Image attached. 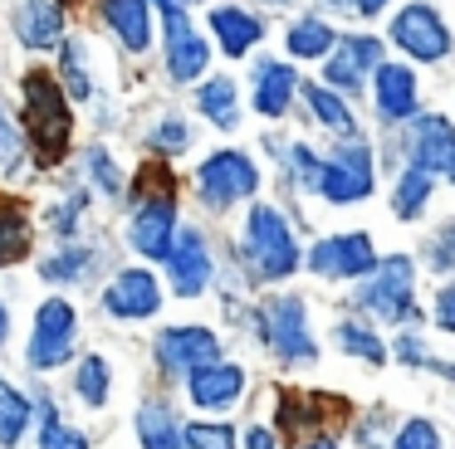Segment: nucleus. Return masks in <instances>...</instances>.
Here are the masks:
<instances>
[{"label": "nucleus", "instance_id": "f257e3e1", "mask_svg": "<svg viewBox=\"0 0 455 449\" xmlns=\"http://www.w3.org/2000/svg\"><path fill=\"white\" fill-rule=\"evenodd\" d=\"M25 137H30L40 166H60L69 156V142H74L69 93L50 74H40V68L25 74Z\"/></svg>", "mask_w": 455, "mask_h": 449}, {"label": "nucleus", "instance_id": "f03ea898", "mask_svg": "<svg viewBox=\"0 0 455 449\" xmlns=\"http://www.w3.org/2000/svg\"><path fill=\"white\" fill-rule=\"evenodd\" d=\"M172 234H177V185L167 166H148L138 191V215H132V249L142 259H167Z\"/></svg>", "mask_w": 455, "mask_h": 449}, {"label": "nucleus", "instance_id": "7ed1b4c3", "mask_svg": "<svg viewBox=\"0 0 455 449\" xmlns=\"http://www.w3.org/2000/svg\"><path fill=\"white\" fill-rule=\"evenodd\" d=\"M245 259L255 264L259 279H289L299 269V244L289 234L284 215L275 205H255L250 210V230H245Z\"/></svg>", "mask_w": 455, "mask_h": 449}, {"label": "nucleus", "instance_id": "20e7f679", "mask_svg": "<svg viewBox=\"0 0 455 449\" xmlns=\"http://www.w3.org/2000/svg\"><path fill=\"white\" fill-rule=\"evenodd\" d=\"M74 332H79V312L69 298H44L35 312V337H30V366L50 371L74 357Z\"/></svg>", "mask_w": 455, "mask_h": 449}, {"label": "nucleus", "instance_id": "39448f33", "mask_svg": "<svg viewBox=\"0 0 455 449\" xmlns=\"http://www.w3.org/2000/svg\"><path fill=\"white\" fill-rule=\"evenodd\" d=\"M357 303H363L367 312H377V318H387V322H406L411 318V259H406V254L377 259L372 279L357 293Z\"/></svg>", "mask_w": 455, "mask_h": 449}, {"label": "nucleus", "instance_id": "423d86ee", "mask_svg": "<svg viewBox=\"0 0 455 449\" xmlns=\"http://www.w3.org/2000/svg\"><path fill=\"white\" fill-rule=\"evenodd\" d=\"M255 185H259V171H255V161H250V156H240V152H216V156H206V161H201V171H196L201 201L216 205V210H226V205L255 195Z\"/></svg>", "mask_w": 455, "mask_h": 449}, {"label": "nucleus", "instance_id": "0eeeda50", "mask_svg": "<svg viewBox=\"0 0 455 449\" xmlns=\"http://www.w3.org/2000/svg\"><path fill=\"white\" fill-rule=\"evenodd\" d=\"M318 191H323L333 205L367 201V191H372V156H367V146L357 142V137H343L338 152H333V161H323Z\"/></svg>", "mask_w": 455, "mask_h": 449}, {"label": "nucleus", "instance_id": "6e6552de", "mask_svg": "<svg viewBox=\"0 0 455 449\" xmlns=\"http://www.w3.org/2000/svg\"><path fill=\"white\" fill-rule=\"evenodd\" d=\"M392 39L421 64H435V59L451 54V29H445V20L431 5H406L392 20Z\"/></svg>", "mask_w": 455, "mask_h": 449}, {"label": "nucleus", "instance_id": "1a4fd4ad", "mask_svg": "<svg viewBox=\"0 0 455 449\" xmlns=\"http://www.w3.org/2000/svg\"><path fill=\"white\" fill-rule=\"evenodd\" d=\"M157 10H162V25H167V68H172V78H177V83H191V78L211 64V44L187 20V5H157Z\"/></svg>", "mask_w": 455, "mask_h": 449}, {"label": "nucleus", "instance_id": "9d476101", "mask_svg": "<svg viewBox=\"0 0 455 449\" xmlns=\"http://www.w3.org/2000/svg\"><path fill=\"white\" fill-rule=\"evenodd\" d=\"M152 351H157V366L167 371V376H187L201 361L220 357V342H216V332H206V327H167V332H157V347Z\"/></svg>", "mask_w": 455, "mask_h": 449}, {"label": "nucleus", "instance_id": "9b49d317", "mask_svg": "<svg viewBox=\"0 0 455 449\" xmlns=\"http://www.w3.org/2000/svg\"><path fill=\"white\" fill-rule=\"evenodd\" d=\"M377 254L367 234H333V240H318L308 254V269L323 273V279H363L372 273Z\"/></svg>", "mask_w": 455, "mask_h": 449}, {"label": "nucleus", "instance_id": "f8f14e48", "mask_svg": "<svg viewBox=\"0 0 455 449\" xmlns=\"http://www.w3.org/2000/svg\"><path fill=\"white\" fill-rule=\"evenodd\" d=\"M269 342L284 361H314L318 347L308 337V322H304V298L284 293V298L269 303Z\"/></svg>", "mask_w": 455, "mask_h": 449}, {"label": "nucleus", "instance_id": "ddd939ff", "mask_svg": "<svg viewBox=\"0 0 455 449\" xmlns=\"http://www.w3.org/2000/svg\"><path fill=\"white\" fill-rule=\"evenodd\" d=\"M167 269H172V288H177L181 298L206 293V283H211V254H206L201 230H177V234H172Z\"/></svg>", "mask_w": 455, "mask_h": 449}, {"label": "nucleus", "instance_id": "4468645a", "mask_svg": "<svg viewBox=\"0 0 455 449\" xmlns=\"http://www.w3.org/2000/svg\"><path fill=\"white\" fill-rule=\"evenodd\" d=\"M406 152H411V166H421V171L441 176L455 166V127L445 122V117H416L411 137H406Z\"/></svg>", "mask_w": 455, "mask_h": 449}, {"label": "nucleus", "instance_id": "2eb2a0df", "mask_svg": "<svg viewBox=\"0 0 455 449\" xmlns=\"http://www.w3.org/2000/svg\"><path fill=\"white\" fill-rule=\"evenodd\" d=\"M157 303H162V288L148 269L118 273V279L108 283V293H103V308H108L113 318H152Z\"/></svg>", "mask_w": 455, "mask_h": 449}, {"label": "nucleus", "instance_id": "dca6fc26", "mask_svg": "<svg viewBox=\"0 0 455 449\" xmlns=\"http://www.w3.org/2000/svg\"><path fill=\"white\" fill-rule=\"evenodd\" d=\"M187 390L201 410H220L245 390V371H240L235 361H201V366L191 371Z\"/></svg>", "mask_w": 455, "mask_h": 449}, {"label": "nucleus", "instance_id": "f3484780", "mask_svg": "<svg viewBox=\"0 0 455 449\" xmlns=\"http://www.w3.org/2000/svg\"><path fill=\"white\" fill-rule=\"evenodd\" d=\"M382 64V44L377 39H367V35H347L343 44H338V59H328V83H338V88H363V78L372 74V68Z\"/></svg>", "mask_w": 455, "mask_h": 449}, {"label": "nucleus", "instance_id": "a211bd4d", "mask_svg": "<svg viewBox=\"0 0 455 449\" xmlns=\"http://www.w3.org/2000/svg\"><path fill=\"white\" fill-rule=\"evenodd\" d=\"M377 113L387 122H406L416 117V78L406 64H377Z\"/></svg>", "mask_w": 455, "mask_h": 449}, {"label": "nucleus", "instance_id": "6ab92c4d", "mask_svg": "<svg viewBox=\"0 0 455 449\" xmlns=\"http://www.w3.org/2000/svg\"><path fill=\"white\" fill-rule=\"evenodd\" d=\"M15 35H20L25 49H50V44H60V35H64V10H60V0H25V5L15 10Z\"/></svg>", "mask_w": 455, "mask_h": 449}, {"label": "nucleus", "instance_id": "aec40b11", "mask_svg": "<svg viewBox=\"0 0 455 449\" xmlns=\"http://www.w3.org/2000/svg\"><path fill=\"white\" fill-rule=\"evenodd\" d=\"M211 29H216L220 49H226L230 59H240L245 49H255L259 35H265V25H259L250 10H235V5H220L216 15H211Z\"/></svg>", "mask_w": 455, "mask_h": 449}, {"label": "nucleus", "instance_id": "412c9836", "mask_svg": "<svg viewBox=\"0 0 455 449\" xmlns=\"http://www.w3.org/2000/svg\"><path fill=\"white\" fill-rule=\"evenodd\" d=\"M103 20H108V29L132 49V54H138V49H148V39H152L148 0H103Z\"/></svg>", "mask_w": 455, "mask_h": 449}, {"label": "nucleus", "instance_id": "4be33fe9", "mask_svg": "<svg viewBox=\"0 0 455 449\" xmlns=\"http://www.w3.org/2000/svg\"><path fill=\"white\" fill-rule=\"evenodd\" d=\"M275 415H279V439H289V445H299L304 439V425L314 420V425H323V415H318V406H323V396H314V390H279L275 396Z\"/></svg>", "mask_w": 455, "mask_h": 449}, {"label": "nucleus", "instance_id": "5701e85b", "mask_svg": "<svg viewBox=\"0 0 455 449\" xmlns=\"http://www.w3.org/2000/svg\"><path fill=\"white\" fill-rule=\"evenodd\" d=\"M35 244V224L25 205H0V264H20Z\"/></svg>", "mask_w": 455, "mask_h": 449}, {"label": "nucleus", "instance_id": "b1692460", "mask_svg": "<svg viewBox=\"0 0 455 449\" xmlns=\"http://www.w3.org/2000/svg\"><path fill=\"white\" fill-rule=\"evenodd\" d=\"M289 93H294V68L289 64H265L255 78V107L265 117H279L289 107Z\"/></svg>", "mask_w": 455, "mask_h": 449}, {"label": "nucleus", "instance_id": "393cba45", "mask_svg": "<svg viewBox=\"0 0 455 449\" xmlns=\"http://www.w3.org/2000/svg\"><path fill=\"white\" fill-rule=\"evenodd\" d=\"M138 435H142V449H187V435L177 429L167 406H142L138 410Z\"/></svg>", "mask_w": 455, "mask_h": 449}, {"label": "nucleus", "instance_id": "a878e982", "mask_svg": "<svg viewBox=\"0 0 455 449\" xmlns=\"http://www.w3.org/2000/svg\"><path fill=\"white\" fill-rule=\"evenodd\" d=\"M196 103H201V113L211 117L216 127H235L240 122V103H235V78H211L206 88L196 93Z\"/></svg>", "mask_w": 455, "mask_h": 449}, {"label": "nucleus", "instance_id": "bb28decb", "mask_svg": "<svg viewBox=\"0 0 455 449\" xmlns=\"http://www.w3.org/2000/svg\"><path fill=\"white\" fill-rule=\"evenodd\" d=\"M30 425V400L11 386V381H0V449H15Z\"/></svg>", "mask_w": 455, "mask_h": 449}, {"label": "nucleus", "instance_id": "cd10ccee", "mask_svg": "<svg viewBox=\"0 0 455 449\" xmlns=\"http://www.w3.org/2000/svg\"><path fill=\"white\" fill-rule=\"evenodd\" d=\"M304 98H308V107H314V117H318V122H328L333 132H343V137H357L353 107H347L343 98L333 93V88H314V83H308V88H304Z\"/></svg>", "mask_w": 455, "mask_h": 449}, {"label": "nucleus", "instance_id": "c85d7f7f", "mask_svg": "<svg viewBox=\"0 0 455 449\" xmlns=\"http://www.w3.org/2000/svg\"><path fill=\"white\" fill-rule=\"evenodd\" d=\"M426 201H431V171L411 166V171H406L402 181H396V191H392V210L402 215V220H416Z\"/></svg>", "mask_w": 455, "mask_h": 449}, {"label": "nucleus", "instance_id": "c756f323", "mask_svg": "<svg viewBox=\"0 0 455 449\" xmlns=\"http://www.w3.org/2000/svg\"><path fill=\"white\" fill-rule=\"evenodd\" d=\"M328 49H333V29H328L323 20H299V25L289 29V54L294 59H323Z\"/></svg>", "mask_w": 455, "mask_h": 449}, {"label": "nucleus", "instance_id": "7c9ffc66", "mask_svg": "<svg viewBox=\"0 0 455 449\" xmlns=\"http://www.w3.org/2000/svg\"><path fill=\"white\" fill-rule=\"evenodd\" d=\"M74 390H79V400L93 406V410L108 400V366H103V357H84L79 361V371H74Z\"/></svg>", "mask_w": 455, "mask_h": 449}, {"label": "nucleus", "instance_id": "2f4dec72", "mask_svg": "<svg viewBox=\"0 0 455 449\" xmlns=\"http://www.w3.org/2000/svg\"><path fill=\"white\" fill-rule=\"evenodd\" d=\"M338 347H343L347 357L372 361V366H382V361H387V347L372 337V327H363V322H343V327H338Z\"/></svg>", "mask_w": 455, "mask_h": 449}, {"label": "nucleus", "instance_id": "473e14b6", "mask_svg": "<svg viewBox=\"0 0 455 449\" xmlns=\"http://www.w3.org/2000/svg\"><path fill=\"white\" fill-rule=\"evenodd\" d=\"M40 449H89V439L79 435V429L60 425V415H54L50 400H40Z\"/></svg>", "mask_w": 455, "mask_h": 449}, {"label": "nucleus", "instance_id": "72a5a7b5", "mask_svg": "<svg viewBox=\"0 0 455 449\" xmlns=\"http://www.w3.org/2000/svg\"><path fill=\"white\" fill-rule=\"evenodd\" d=\"M93 269V254H74V249H64L60 254V259H44L40 264V273H44V279H50V283H69V279H84V273H89Z\"/></svg>", "mask_w": 455, "mask_h": 449}, {"label": "nucleus", "instance_id": "f704fd0d", "mask_svg": "<svg viewBox=\"0 0 455 449\" xmlns=\"http://www.w3.org/2000/svg\"><path fill=\"white\" fill-rule=\"evenodd\" d=\"M392 449H441V435H435L431 420H406V425L396 429Z\"/></svg>", "mask_w": 455, "mask_h": 449}, {"label": "nucleus", "instance_id": "c9c22d12", "mask_svg": "<svg viewBox=\"0 0 455 449\" xmlns=\"http://www.w3.org/2000/svg\"><path fill=\"white\" fill-rule=\"evenodd\" d=\"M187 449H235V429L230 425H191Z\"/></svg>", "mask_w": 455, "mask_h": 449}, {"label": "nucleus", "instance_id": "e433bc0d", "mask_svg": "<svg viewBox=\"0 0 455 449\" xmlns=\"http://www.w3.org/2000/svg\"><path fill=\"white\" fill-rule=\"evenodd\" d=\"M289 156H294V166H299V181L318 191V181H323V156H314L308 146H294Z\"/></svg>", "mask_w": 455, "mask_h": 449}, {"label": "nucleus", "instance_id": "4c0bfd02", "mask_svg": "<svg viewBox=\"0 0 455 449\" xmlns=\"http://www.w3.org/2000/svg\"><path fill=\"white\" fill-rule=\"evenodd\" d=\"M431 269H455V224H445L431 244Z\"/></svg>", "mask_w": 455, "mask_h": 449}, {"label": "nucleus", "instance_id": "58836bf2", "mask_svg": "<svg viewBox=\"0 0 455 449\" xmlns=\"http://www.w3.org/2000/svg\"><path fill=\"white\" fill-rule=\"evenodd\" d=\"M64 68H69V93L89 98V78H84V68H79V44H64Z\"/></svg>", "mask_w": 455, "mask_h": 449}, {"label": "nucleus", "instance_id": "ea45409f", "mask_svg": "<svg viewBox=\"0 0 455 449\" xmlns=\"http://www.w3.org/2000/svg\"><path fill=\"white\" fill-rule=\"evenodd\" d=\"M89 166H93V171H99V185H103V191H118V171H113V166H108V156H103V152H89Z\"/></svg>", "mask_w": 455, "mask_h": 449}, {"label": "nucleus", "instance_id": "a19ab883", "mask_svg": "<svg viewBox=\"0 0 455 449\" xmlns=\"http://www.w3.org/2000/svg\"><path fill=\"white\" fill-rule=\"evenodd\" d=\"M435 322H441L445 332H455V283L441 293V298H435Z\"/></svg>", "mask_w": 455, "mask_h": 449}, {"label": "nucleus", "instance_id": "79ce46f5", "mask_svg": "<svg viewBox=\"0 0 455 449\" xmlns=\"http://www.w3.org/2000/svg\"><path fill=\"white\" fill-rule=\"evenodd\" d=\"M15 152H20V142H15L11 122H5V113H0V161H5V166H15Z\"/></svg>", "mask_w": 455, "mask_h": 449}, {"label": "nucleus", "instance_id": "37998d69", "mask_svg": "<svg viewBox=\"0 0 455 449\" xmlns=\"http://www.w3.org/2000/svg\"><path fill=\"white\" fill-rule=\"evenodd\" d=\"M157 142L167 146V152H181V146H187V127H181V122H162Z\"/></svg>", "mask_w": 455, "mask_h": 449}, {"label": "nucleus", "instance_id": "c03bdc74", "mask_svg": "<svg viewBox=\"0 0 455 449\" xmlns=\"http://www.w3.org/2000/svg\"><path fill=\"white\" fill-rule=\"evenodd\" d=\"M245 449H275V435H269L265 425H255V429L245 435Z\"/></svg>", "mask_w": 455, "mask_h": 449}, {"label": "nucleus", "instance_id": "a18cd8bd", "mask_svg": "<svg viewBox=\"0 0 455 449\" xmlns=\"http://www.w3.org/2000/svg\"><path fill=\"white\" fill-rule=\"evenodd\" d=\"M382 5H387V0H357V10H363V15H377Z\"/></svg>", "mask_w": 455, "mask_h": 449}, {"label": "nucleus", "instance_id": "49530a36", "mask_svg": "<svg viewBox=\"0 0 455 449\" xmlns=\"http://www.w3.org/2000/svg\"><path fill=\"white\" fill-rule=\"evenodd\" d=\"M5 332H11V318H5V308H0V342H5Z\"/></svg>", "mask_w": 455, "mask_h": 449}, {"label": "nucleus", "instance_id": "de8ad7c7", "mask_svg": "<svg viewBox=\"0 0 455 449\" xmlns=\"http://www.w3.org/2000/svg\"><path fill=\"white\" fill-rule=\"evenodd\" d=\"M304 449H333V439H314V445H304Z\"/></svg>", "mask_w": 455, "mask_h": 449}, {"label": "nucleus", "instance_id": "09e8293b", "mask_svg": "<svg viewBox=\"0 0 455 449\" xmlns=\"http://www.w3.org/2000/svg\"><path fill=\"white\" fill-rule=\"evenodd\" d=\"M157 5H191V0H157Z\"/></svg>", "mask_w": 455, "mask_h": 449}, {"label": "nucleus", "instance_id": "8fccbe9b", "mask_svg": "<svg viewBox=\"0 0 455 449\" xmlns=\"http://www.w3.org/2000/svg\"><path fill=\"white\" fill-rule=\"evenodd\" d=\"M269 5H289V0H269Z\"/></svg>", "mask_w": 455, "mask_h": 449}, {"label": "nucleus", "instance_id": "3c124183", "mask_svg": "<svg viewBox=\"0 0 455 449\" xmlns=\"http://www.w3.org/2000/svg\"><path fill=\"white\" fill-rule=\"evenodd\" d=\"M451 176H455V166H451Z\"/></svg>", "mask_w": 455, "mask_h": 449}]
</instances>
